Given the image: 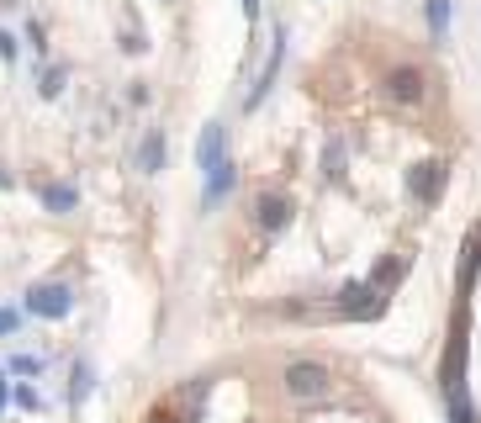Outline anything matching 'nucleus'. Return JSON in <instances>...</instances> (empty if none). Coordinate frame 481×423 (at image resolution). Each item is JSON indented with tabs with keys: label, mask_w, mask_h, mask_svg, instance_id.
Segmentation results:
<instances>
[{
	"label": "nucleus",
	"mask_w": 481,
	"mask_h": 423,
	"mask_svg": "<svg viewBox=\"0 0 481 423\" xmlns=\"http://www.w3.org/2000/svg\"><path fill=\"white\" fill-rule=\"evenodd\" d=\"M381 312H387V291L376 280H344L329 297V318L339 323H376Z\"/></svg>",
	"instance_id": "nucleus-1"
},
{
	"label": "nucleus",
	"mask_w": 481,
	"mask_h": 423,
	"mask_svg": "<svg viewBox=\"0 0 481 423\" xmlns=\"http://www.w3.org/2000/svg\"><path fill=\"white\" fill-rule=\"evenodd\" d=\"M280 387H286L291 402H329L333 397V370L323 360H291L286 376H280Z\"/></svg>",
	"instance_id": "nucleus-2"
},
{
	"label": "nucleus",
	"mask_w": 481,
	"mask_h": 423,
	"mask_svg": "<svg viewBox=\"0 0 481 423\" xmlns=\"http://www.w3.org/2000/svg\"><path fill=\"white\" fill-rule=\"evenodd\" d=\"M291 212H297L291 207V196L265 185V191H254V202H249V222H254L260 239H280V233L291 228Z\"/></svg>",
	"instance_id": "nucleus-3"
},
{
	"label": "nucleus",
	"mask_w": 481,
	"mask_h": 423,
	"mask_svg": "<svg viewBox=\"0 0 481 423\" xmlns=\"http://www.w3.org/2000/svg\"><path fill=\"white\" fill-rule=\"evenodd\" d=\"M466 355H471V329H466V302H460L450 344H445V360H439V387H445V392H460V387H466Z\"/></svg>",
	"instance_id": "nucleus-4"
},
{
	"label": "nucleus",
	"mask_w": 481,
	"mask_h": 423,
	"mask_svg": "<svg viewBox=\"0 0 481 423\" xmlns=\"http://www.w3.org/2000/svg\"><path fill=\"white\" fill-rule=\"evenodd\" d=\"M22 307H27V318L59 323V318H69V312H74V291H69L64 280H37V286H27Z\"/></svg>",
	"instance_id": "nucleus-5"
},
{
	"label": "nucleus",
	"mask_w": 481,
	"mask_h": 423,
	"mask_svg": "<svg viewBox=\"0 0 481 423\" xmlns=\"http://www.w3.org/2000/svg\"><path fill=\"white\" fill-rule=\"evenodd\" d=\"M445 181H450V164H445V159H423V164L407 170V196H413L418 207H439Z\"/></svg>",
	"instance_id": "nucleus-6"
},
{
	"label": "nucleus",
	"mask_w": 481,
	"mask_h": 423,
	"mask_svg": "<svg viewBox=\"0 0 481 423\" xmlns=\"http://www.w3.org/2000/svg\"><path fill=\"white\" fill-rule=\"evenodd\" d=\"M387 95L397 106H423V101H428V69H418V64L387 69Z\"/></svg>",
	"instance_id": "nucleus-7"
},
{
	"label": "nucleus",
	"mask_w": 481,
	"mask_h": 423,
	"mask_svg": "<svg viewBox=\"0 0 481 423\" xmlns=\"http://www.w3.org/2000/svg\"><path fill=\"white\" fill-rule=\"evenodd\" d=\"M222 159H228V127H222V122H207V127H201V143H196V164H201V175L217 170Z\"/></svg>",
	"instance_id": "nucleus-8"
},
{
	"label": "nucleus",
	"mask_w": 481,
	"mask_h": 423,
	"mask_svg": "<svg viewBox=\"0 0 481 423\" xmlns=\"http://www.w3.org/2000/svg\"><path fill=\"white\" fill-rule=\"evenodd\" d=\"M476 275H481V228H471L466 233V243H460V302L471 297V286H476Z\"/></svg>",
	"instance_id": "nucleus-9"
},
{
	"label": "nucleus",
	"mask_w": 481,
	"mask_h": 423,
	"mask_svg": "<svg viewBox=\"0 0 481 423\" xmlns=\"http://www.w3.org/2000/svg\"><path fill=\"white\" fill-rule=\"evenodd\" d=\"M201 181H207V191H201V207L211 212V207H222V196L239 185V170H233V159H222V164H217V170H207Z\"/></svg>",
	"instance_id": "nucleus-10"
},
{
	"label": "nucleus",
	"mask_w": 481,
	"mask_h": 423,
	"mask_svg": "<svg viewBox=\"0 0 481 423\" xmlns=\"http://www.w3.org/2000/svg\"><path fill=\"white\" fill-rule=\"evenodd\" d=\"M37 202L48 212H59V217H69V212H80V191L69 181H43L37 185Z\"/></svg>",
	"instance_id": "nucleus-11"
},
{
	"label": "nucleus",
	"mask_w": 481,
	"mask_h": 423,
	"mask_svg": "<svg viewBox=\"0 0 481 423\" xmlns=\"http://www.w3.org/2000/svg\"><path fill=\"white\" fill-rule=\"evenodd\" d=\"M280 59H286V37H275V48H270V59H265V69H260V80H254V91H249V112H260V101H265V91L275 85V74H280Z\"/></svg>",
	"instance_id": "nucleus-12"
},
{
	"label": "nucleus",
	"mask_w": 481,
	"mask_h": 423,
	"mask_svg": "<svg viewBox=\"0 0 481 423\" xmlns=\"http://www.w3.org/2000/svg\"><path fill=\"white\" fill-rule=\"evenodd\" d=\"M91 392H95V365L85 355H74V365H69V408H80Z\"/></svg>",
	"instance_id": "nucleus-13"
},
{
	"label": "nucleus",
	"mask_w": 481,
	"mask_h": 423,
	"mask_svg": "<svg viewBox=\"0 0 481 423\" xmlns=\"http://www.w3.org/2000/svg\"><path fill=\"white\" fill-rule=\"evenodd\" d=\"M138 170L143 175H164V133L159 127H149L143 143H138Z\"/></svg>",
	"instance_id": "nucleus-14"
},
{
	"label": "nucleus",
	"mask_w": 481,
	"mask_h": 423,
	"mask_svg": "<svg viewBox=\"0 0 481 423\" xmlns=\"http://www.w3.org/2000/svg\"><path fill=\"white\" fill-rule=\"evenodd\" d=\"M407 265H413L407 254H387V260H381V265L370 271V280H376V286H381V291L391 297V286H402V275H407Z\"/></svg>",
	"instance_id": "nucleus-15"
},
{
	"label": "nucleus",
	"mask_w": 481,
	"mask_h": 423,
	"mask_svg": "<svg viewBox=\"0 0 481 423\" xmlns=\"http://www.w3.org/2000/svg\"><path fill=\"white\" fill-rule=\"evenodd\" d=\"M423 16H428L434 43H445V37H450V0H428V5H423Z\"/></svg>",
	"instance_id": "nucleus-16"
},
{
	"label": "nucleus",
	"mask_w": 481,
	"mask_h": 423,
	"mask_svg": "<svg viewBox=\"0 0 481 423\" xmlns=\"http://www.w3.org/2000/svg\"><path fill=\"white\" fill-rule=\"evenodd\" d=\"M445 402H450V423H476V408H471V392L460 387V392H445Z\"/></svg>",
	"instance_id": "nucleus-17"
},
{
	"label": "nucleus",
	"mask_w": 481,
	"mask_h": 423,
	"mask_svg": "<svg viewBox=\"0 0 481 423\" xmlns=\"http://www.w3.org/2000/svg\"><path fill=\"white\" fill-rule=\"evenodd\" d=\"M323 175L329 181H344V143L339 138H329V149H323Z\"/></svg>",
	"instance_id": "nucleus-18"
},
{
	"label": "nucleus",
	"mask_w": 481,
	"mask_h": 423,
	"mask_svg": "<svg viewBox=\"0 0 481 423\" xmlns=\"http://www.w3.org/2000/svg\"><path fill=\"white\" fill-rule=\"evenodd\" d=\"M64 80H69L64 69H43V85H37V95H43V101H54V95H64Z\"/></svg>",
	"instance_id": "nucleus-19"
},
{
	"label": "nucleus",
	"mask_w": 481,
	"mask_h": 423,
	"mask_svg": "<svg viewBox=\"0 0 481 423\" xmlns=\"http://www.w3.org/2000/svg\"><path fill=\"white\" fill-rule=\"evenodd\" d=\"M22 323H27V307H0V339L22 333Z\"/></svg>",
	"instance_id": "nucleus-20"
},
{
	"label": "nucleus",
	"mask_w": 481,
	"mask_h": 423,
	"mask_svg": "<svg viewBox=\"0 0 481 423\" xmlns=\"http://www.w3.org/2000/svg\"><path fill=\"white\" fill-rule=\"evenodd\" d=\"M5 370L27 381V376H37V370H43V360H37V355H11V365H5Z\"/></svg>",
	"instance_id": "nucleus-21"
},
{
	"label": "nucleus",
	"mask_w": 481,
	"mask_h": 423,
	"mask_svg": "<svg viewBox=\"0 0 481 423\" xmlns=\"http://www.w3.org/2000/svg\"><path fill=\"white\" fill-rule=\"evenodd\" d=\"M22 59V43H16V32L0 27V64H16Z\"/></svg>",
	"instance_id": "nucleus-22"
},
{
	"label": "nucleus",
	"mask_w": 481,
	"mask_h": 423,
	"mask_svg": "<svg viewBox=\"0 0 481 423\" xmlns=\"http://www.w3.org/2000/svg\"><path fill=\"white\" fill-rule=\"evenodd\" d=\"M11 402H16V408H27V413H32V408H37V392H32L27 381H22V387H11Z\"/></svg>",
	"instance_id": "nucleus-23"
},
{
	"label": "nucleus",
	"mask_w": 481,
	"mask_h": 423,
	"mask_svg": "<svg viewBox=\"0 0 481 423\" xmlns=\"http://www.w3.org/2000/svg\"><path fill=\"white\" fill-rule=\"evenodd\" d=\"M239 11H243V22H249V27L260 22V0H239Z\"/></svg>",
	"instance_id": "nucleus-24"
},
{
	"label": "nucleus",
	"mask_w": 481,
	"mask_h": 423,
	"mask_svg": "<svg viewBox=\"0 0 481 423\" xmlns=\"http://www.w3.org/2000/svg\"><path fill=\"white\" fill-rule=\"evenodd\" d=\"M27 37H32V48H37V54L48 48V43H43V22H27Z\"/></svg>",
	"instance_id": "nucleus-25"
},
{
	"label": "nucleus",
	"mask_w": 481,
	"mask_h": 423,
	"mask_svg": "<svg viewBox=\"0 0 481 423\" xmlns=\"http://www.w3.org/2000/svg\"><path fill=\"white\" fill-rule=\"evenodd\" d=\"M5 402H11V370H0V413H5Z\"/></svg>",
	"instance_id": "nucleus-26"
},
{
	"label": "nucleus",
	"mask_w": 481,
	"mask_h": 423,
	"mask_svg": "<svg viewBox=\"0 0 481 423\" xmlns=\"http://www.w3.org/2000/svg\"><path fill=\"white\" fill-rule=\"evenodd\" d=\"M149 423H170V413H153V418Z\"/></svg>",
	"instance_id": "nucleus-27"
}]
</instances>
